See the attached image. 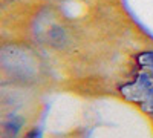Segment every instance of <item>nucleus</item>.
<instances>
[{
	"instance_id": "nucleus-1",
	"label": "nucleus",
	"mask_w": 153,
	"mask_h": 138,
	"mask_svg": "<svg viewBox=\"0 0 153 138\" xmlns=\"http://www.w3.org/2000/svg\"><path fill=\"white\" fill-rule=\"evenodd\" d=\"M121 95L132 103L141 106L146 112L153 114V75L139 69L135 80L124 83L120 87Z\"/></svg>"
},
{
	"instance_id": "nucleus-2",
	"label": "nucleus",
	"mask_w": 153,
	"mask_h": 138,
	"mask_svg": "<svg viewBox=\"0 0 153 138\" xmlns=\"http://www.w3.org/2000/svg\"><path fill=\"white\" fill-rule=\"evenodd\" d=\"M2 63L6 71L19 75L23 80L31 78L35 74V63L32 61L31 55L14 46H5L2 49Z\"/></svg>"
},
{
	"instance_id": "nucleus-3",
	"label": "nucleus",
	"mask_w": 153,
	"mask_h": 138,
	"mask_svg": "<svg viewBox=\"0 0 153 138\" xmlns=\"http://www.w3.org/2000/svg\"><path fill=\"white\" fill-rule=\"evenodd\" d=\"M23 126V118L19 115H9L2 123V138H16Z\"/></svg>"
},
{
	"instance_id": "nucleus-4",
	"label": "nucleus",
	"mask_w": 153,
	"mask_h": 138,
	"mask_svg": "<svg viewBox=\"0 0 153 138\" xmlns=\"http://www.w3.org/2000/svg\"><path fill=\"white\" fill-rule=\"evenodd\" d=\"M136 65L141 71L153 75V51H144L136 55Z\"/></svg>"
}]
</instances>
